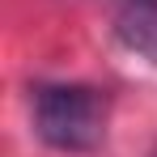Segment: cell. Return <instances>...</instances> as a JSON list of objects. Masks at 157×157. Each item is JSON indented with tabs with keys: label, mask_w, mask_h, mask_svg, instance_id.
I'll use <instances>...</instances> for the list:
<instances>
[{
	"label": "cell",
	"mask_w": 157,
	"mask_h": 157,
	"mask_svg": "<svg viewBox=\"0 0 157 157\" xmlns=\"http://www.w3.org/2000/svg\"><path fill=\"white\" fill-rule=\"evenodd\" d=\"M34 132L55 153H89L106 136V94L77 81H47L30 98Z\"/></svg>",
	"instance_id": "obj_1"
},
{
	"label": "cell",
	"mask_w": 157,
	"mask_h": 157,
	"mask_svg": "<svg viewBox=\"0 0 157 157\" xmlns=\"http://www.w3.org/2000/svg\"><path fill=\"white\" fill-rule=\"evenodd\" d=\"M115 38L132 55L157 64V0H115Z\"/></svg>",
	"instance_id": "obj_2"
},
{
	"label": "cell",
	"mask_w": 157,
	"mask_h": 157,
	"mask_svg": "<svg viewBox=\"0 0 157 157\" xmlns=\"http://www.w3.org/2000/svg\"><path fill=\"white\" fill-rule=\"evenodd\" d=\"M153 157H157V153H153Z\"/></svg>",
	"instance_id": "obj_3"
}]
</instances>
